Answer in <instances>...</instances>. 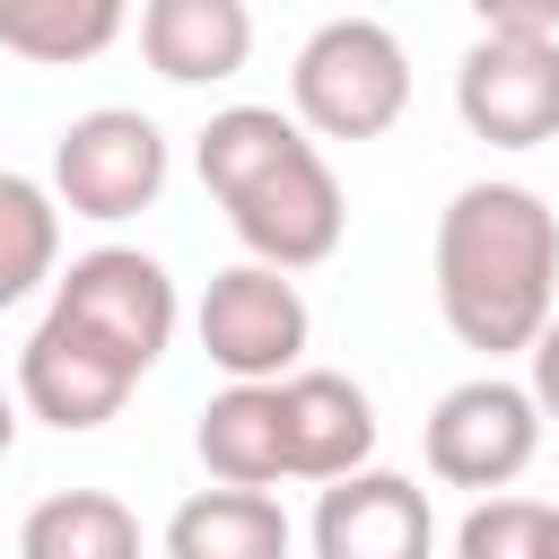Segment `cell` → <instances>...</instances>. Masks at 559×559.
Here are the masks:
<instances>
[{"label":"cell","instance_id":"cell-1","mask_svg":"<svg viewBox=\"0 0 559 559\" xmlns=\"http://www.w3.org/2000/svg\"><path fill=\"white\" fill-rule=\"evenodd\" d=\"M437 314L480 358L533 349L559 314V210L533 183H463L437 210Z\"/></svg>","mask_w":559,"mask_h":559},{"label":"cell","instance_id":"cell-2","mask_svg":"<svg viewBox=\"0 0 559 559\" xmlns=\"http://www.w3.org/2000/svg\"><path fill=\"white\" fill-rule=\"evenodd\" d=\"M192 166L210 183V201L227 210L245 262H271V271H314L341 253L349 236V201H341V175L323 166V140L297 131V114L280 105H227L201 122L192 140Z\"/></svg>","mask_w":559,"mask_h":559},{"label":"cell","instance_id":"cell-3","mask_svg":"<svg viewBox=\"0 0 559 559\" xmlns=\"http://www.w3.org/2000/svg\"><path fill=\"white\" fill-rule=\"evenodd\" d=\"M288 114L306 140H384L411 114V52L384 17H323L288 61Z\"/></svg>","mask_w":559,"mask_h":559},{"label":"cell","instance_id":"cell-4","mask_svg":"<svg viewBox=\"0 0 559 559\" xmlns=\"http://www.w3.org/2000/svg\"><path fill=\"white\" fill-rule=\"evenodd\" d=\"M44 314L79 323L96 349H114L131 376H148V367L166 358L175 323H183V297H175V271H166L157 253H140V245H96V253H79L70 271H52V306H44Z\"/></svg>","mask_w":559,"mask_h":559},{"label":"cell","instance_id":"cell-5","mask_svg":"<svg viewBox=\"0 0 559 559\" xmlns=\"http://www.w3.org/2000/svg\"><path fill=\"white\" fill-rule=\"evenodd\" d=\"M192 332H201V349H210V367H218L227 384H280V376L306 367L314 314H306V297H297L288 271L236 262V271H218V280L201 288Z\"/></svg>","mask_w":559,"mask_h":559},{"label":"cell","instance_id":"cell-6","mask_svg":"<svg viewBox=\"0 0 559 559\" xmlns=\"http://www.w3.org/2000/svg\"><path fill=\"white\" fill-rule=\"evenodd\" d=\"M166 131L148 122V114H131V105H96V114H79V122H61V140H52V201L70 210V218H140V210H157V192H166Z\"/></svg>","mask_w":559,"mask_h":559},{"label":"cell","instance_id":"cell-7","mask_svg":"<svg viewBox=\"0 0 559 559\" xmlns=\"http://www.w3.org/2000/svg\"><path fill=\"white\" fill-rule=\"evenodd\" d=\"M419 445H428V472H437L445 489L498 498L507 480L533 472V454H542V411H533V393H524L515 376H463L454 393H437Z\"/></svg>","mask_w":559,"mask_h":559},{"label":"cell","instance_id":"cell-8","mask_svg":"<svg viewBox=\"0 0 559 559\" xmlns=\"http://www.w3.org/2000/svg\"><path fill=\"white\" fill-rule=\"evenodd\" d=\"M454 114L489 148L559 140V35H480L454 61Z\"/></svg>","mask_w":559,"mask_h":559},{"label":"cell","instance_id":"cell-9","mask_svg":"<svg viewBox=\"0 0 559 559\" xmlns=\"http://www.w3.org/2000/svg\"><path fill=\"white\" fill-rule=\"evenodd\" d=\"M131 367L114 358V349H96L79 323H61V314H44L35 332H26V349H17V411H35L44 428H61V437H87V428H105L122 402H131Z\"/></svg>","mask_w":559,"mask_h":559},{"label":"cell","instance_id":"cell-10","mask_svg":"<svg viewBox=\"0 0 559 559\" xmlns=\"http://www.w3.org/2000/svg\"><path fill=\"white\" fill-rule=\"evenodd\" d=\"M376 402L358 376L341 367H297L280 376V454H288V480H349L376 463Z\"/></svg>","mask_w":559,"mask_h":559},{"label":"cell","instance_id":"cell-11","mask_svg":"<svg viewBox=\"0 0 559 559\" xmlns=\"http://www.w3.org/2000/svg\"><path fill=\"white\" fill-rule=\"evenodd\" d=\"M314 559H437V507L402 472H349L314 498Z\"/></svg>","mask_w":559,"mask_h":559},{"label":"cell","instance_id":"cell-12","mask_svg":"<svg viewBox=\"0 0 559 559\" xmlns=\"http://www.w3.org/2000/svg\"><path fill=\"white\" fill-rule=\"evenodd\" d=\"M140 52L166 87H218L253 61L245 0H140Z\"/></svg>","mask_w":559,"mask_h":559},{"label":"cell","instance_id":"cell-13","mask_svg":"<svg viewBox=\"0 0 559 559\" xmlns=\"http://www.w3.org/2000/svg\"><path fill=\"white\" fill-rule=\"evenodd\" d=\"M192 454L218 489H271L288 480V454H280V384H227L201 402V428H192Z\"/></svg>","mask_w":559,"mask_h":559},{"label":"cell","instance_id":"cell-14","mask_svg":"<svg viewBox=\"0 0 559 559\" xmlns=\"http://www.w3.org/2000/svg\"><path fill=\"white\" fill-rule=\"evenodd\" d=\"M166 559H288V515L271 489H192L166 515Z\"/></svg>","mask_w":559,"mask_h":559},{"label":"cell","instance_id":"cell-15","mask_svg":"<svg viewBox=\"0 0 559 559\" xmlns=\"http://www.w3.org/2000/svg\"><path fill=\"white\" fill-rule=\"evenodd\" d=\"M122 26H131V0H0V52L35 70H79L114 52Z\"/></svg>","mask_w":559,"mask_h":559},{"label":"cell","instance_id":"cell-16","mask_svg":"<svg viewBox=\"0 0 559 559\" xmlns=\"http://www.w3.org/2000/svg\"><path fill=\"white\" fill-rule=\"evenodd\" d=\"M17 559H140V515L114 489H52L17 524Z\"/></svg>","mask_w":559,"mask_h":559},{"label":"cell","instance_id":"cell-17","mask_svg":"<svg viewBox=\"0 0 559 559\" xmlns=\"http://www.w3.org/2000/svg\"><path fill=\"white\" fill-rule=\"evenodd\" d=\"M61 271V201L35 175H0V314Z\"/></svg>","mask_w":559,"mask_h":559},{"label":"cell","instance_id":"cell-18","mask_svg":"<svg viewBox=\"0 0 559 559\" xmlns=\"http://www.w3.org/2000/svg\"><path fill=\"white\" fill-rule=\"evenodd\" d=\"M542 524H550V498H480L463 524H454V559H542Z\"/></svg>","mask_w":559,"mask_h":559},{"label":"cell","instance_id":"cell-19","mask_svg":"<svg viewBox=\"0 0 559 559\" xmlns=\"http://www.w3.org/2000/svg\"><path fill=\"white\" fill-rule=\"evenodd\" d=\"M480 35H559V0H472Z\"/></svg>","mask_w":559,"mask_h":559},{"label":"cell","instance_id":"cell-20","mask_svg":"<svg viewBox=\"0 0 559 559\" xmlns=\"http://www.w3.org/2000/svg\"><path fill=\"white\" fill-rule=\"evenodd\" d=\"M524 367H533V376H524V393H533V411H542V419H559V314H550V323L533 332V349H524Z\"/></svg>","mask_w":559,"mask_h":559},{"label":"cell","instance_id":"cell-21","mask_svg":"<svg viewBox=\"0 0 559 559\" xmlns=\"http://www.w3.org/2000/svg\"><path fill=\"white\" fill-rule=\"evenodd\" d=\"M9 445H17V393L0 384V463H9Z\"/></svg>","mask_w":559,"mask_h":559},{"label":"cell","instance_id":"cell-22","mask_svg":"<svg viewBox=\"0 0 559 559\" xmlns=\"http://www.w3.org/2000/svg\"><path fill=\"white\" fill-rule=\"evenodd\" d=\"M542 559H559V507H550V524H542Z\"/></svg>","mask_w":559,"mask_h":559}]
</instances>
